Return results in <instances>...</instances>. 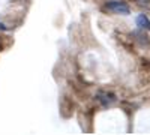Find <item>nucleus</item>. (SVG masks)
Here are the masks:
<instances>
[{
	"instance_id": "nucleus-1",
	"label": "nucleus",
	"mask_w": 150,
	"mask_h": 135,
	"mask_svg": "<svg viewBox=\"0 0 150 135\" xmlns=\"http://www.w3.org/2000/svg\"><path fill=\"white\" fill-rule=\"evenodd\" d=\"M104 11H110L112 14H120V15H129V6L122 2V0H110L104 5Z\"/></svg>"
},
{
	"instance_id": "nucleus-2",
	"label": "nucleus",
	"mask_w": 150,
	"mask_h": 135,
	"mask_svg": "<svg viewBox=\"0 0 150 135\" xmlns=\"http://www.w3.org/2000/svg\"><path fill=\"white\" fill-rule=\"evenodd\" d=\"M72 113H74V102L68 96H63L62 101H60V114H62V117L69 119L72 116Z\"/></svg>"
},
{
	"instance_id": "nucleus-3",
	"label": "nucleus",
	"mask_w": 150,
	"mask_h": 135,
	"mask_svg": "<svg viewBox=\"0 0 150 135\" xmlns=\"http://www.w3.org/2000/svg\"><path fill=\"white\" fill-rule=\"evenodd\" d=\"M137 26L140 29H144V30H150V20L144 14H140L137 17Z\"/></svg>"
},
{
	"instance_id": "nucleus-4",
	"label": "nucleus",
	"mask_w": 150,
	"mask_h": 135,
	"mask_svg": "<svg viewBox=\"0 0 150 135\" xmlns=\"http://www.w3.org/2000/svg\"><path fill=\"white\" fill-rule=\"evenodd\" d=\"M98 98H99V101H101L104 105H108V104H112L116 101V98H114V95H111V93H99L98 95Z\"/></svg>"
},
{
	"instance_id": "nucleus-5",
	"label": "nucleus",
	"mask_w": 150,
	"mask_h": 135,
	"mask_svg": "<svg viewBox=\"0 0 150 135\" xmlns=\"http://www.w3.org/2000/svg\"><path fill=\"white\" fill-rule=\"evenodd\" d=\"M137 36H138V41H140V44H141V45H146V47H149V45H150V39H149V36H147V35L138 33Z\"/></svg>"
},
{
	"instance_id": "nucleus-6",
	"label": "nucleus",
	"mask_w": 150,
	"mask_h": 135,
	"mask_svg": "<svg viewBox=\"0 0 150 135\" xmlns=\"http://www.w3.org/2000/svg\"><path fill=\"white\" fill-rule=\"evenodd\" d=\"M140 2H146V3H149V2H150V0H140Z\"/></svg>"
}]
</instances>
